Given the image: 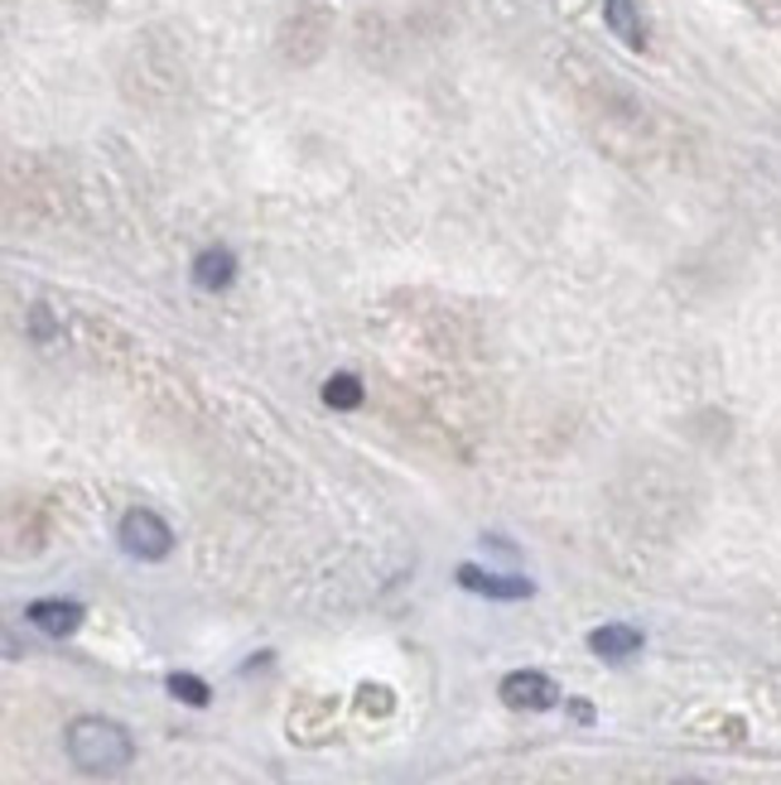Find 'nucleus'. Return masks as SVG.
Listing matches in <instances>:
<instances>
[{"instance_id":"nucleus-1","label":"nucleus","mask_w":781,"mask_h":785,"mask_svg":"<svg viewBox=\"0 0 781 785\" xmlns=\"http://www.w3.org/2000/svg\"><path fill=\"white\" fill-rule=\"evenodd\" d=\"M68 762L78 766L87 776H116L126 772L130 762H136V743H130V733L121 723L111 718H97V714H82L68 723Z\"/></svg>"},{"instance_id":"nucleus-2","label":"nucleus","mask_w":781,"mask_h":785,"mask_svg":"<svg viewBox=\"0 0 781 785\" xmlns=\"http://www.w3.org/2000/svg\"><path fill=\"white\" fill-rule=\"evenodd\" d=\"M121 549L130 559H140V564H159V559H169V549H174V530L165 526V516H155V511H145V506H136V511H126L121 516Z\"/></svg>"},{"instance_id":"nucleus-3","label":"nucleus","mask_w":781,"mask_h":785,"mask_svg":"<svg viewBox=\"0 0 781 785\" xmlns=\"http://www.w3.org/2000/svg\"><path fill=\"white\" fill-rule=\"evenodd\" d=\"M502 704L521 708V714H545V708L560 704V689H555V679L541 670H512L502 679Z\"/></svg>"},{"instance_id":"nucleus-4","label":"nucleus","mask_w":781,"mask_h":785,"mask_svg":"<svg viewBox=\"0 0 781 785\" xmlns=\"http://www.w3.org/2000/svg\"><path fill=\"white\" fill-rule=\"evenodd\" d=\"M24 622L39 627L43 636H72L82 627V603L72 598H34L24 607Z\"/></svg>"},{"instance_id":"nucleus-5","label":"nucleus","mask_w":781,"mask_h":785,"mask_svg":"<svg viewBox=\"0 0 781 785\" xmlns=\"http://www.w3.org/2000/svg\"><path fill=\"white\" fill-rule=\"evenodd\" d=\"M458 584L468 593H483V598H497V603H521L531 598L535 584L531 578H512V574H483L477 564H463L458 569Z\"/></svg>"},{"instance_id":"nucleus-6","label":"nucleus","mask_w":781,"mask_h":785,"mask_svg":"<svg viewBox=\"0 0 781 785\" xmlns=\"http://www.w3.org/2000/svg\"><path fill=\"white\" fill-rule=\"evenodd\" d=\"M231 280H237V256H231L227 246H208V251L194 256V285L198 289L217 295V289H227Z\"/></svg>"},{"instance_id":"nucleus-7","label":"nucleus","mask_w":781,"mask_h":785,"mask_svg":"<svg viewBox=\"0 0 781 785\" xmlns=\"http://www.w3.org/2000/svg\"><path fill=\"white\" fill-rule=\"evenodd\" d=\"M589 650L599 660H632L642 650V632L636 627H622V622H607V627L589 632Z\"/></svg>"},{"instance_id":"nucleus-8","label":"nucleus","mask_w":781,"mask_h":785,"mask_svg":"<svg viewBox=\"0 0 781 785\" xmlns=\"http://www.w3.org/2000/svg\"><path fill=\"white\" fill-rule=\"evenodd\" d=\"M603 24L613 29V34L627 43V49H636V53L646 49V24H642V10H636V0H603Z\"/></svg>"},{"instance_id":"nucleus-9","label":"nucleus","mask_w":781,"mask_h":785,"mask_svg":"<svg viewBox=\"0 0 781 785\" xmlns=\"http://www.w3.org/2000/svg\"><path fill=\"white\" fill-rule=\"evenodd\" d=\"M362 400H367V390H362V381L353 371H333L324 381V405L328 410H362Z\"/></svg>"},{"instance_id":"nucleus-10","label":"nucleus","mask_w":781,"mask_h":785,"mask_svg":"<svg viewBox=\"0 0 781 785\" xmlns=\"http://www.w3.org/2000/svg\"><path fill=\"white\" fill-rule=\"evenodd\" d=\"M169 694L188 708H208V699H212V689L202 685L198 675H169Z\"/></svg>"},{"instance_id":"nucleus-11","label":"nucleus","mask_w":781,"mask_h":785,"mask_svg":"<svg viewBox=\"0 0 781 785\" xmlns=\"http://www.w3.org/2000/svg\"><path fill=\"white\" fill-rule=\"evenodd\" d=\"M675 785H704V781H675Z\"/></svg>"}]
</instances>
